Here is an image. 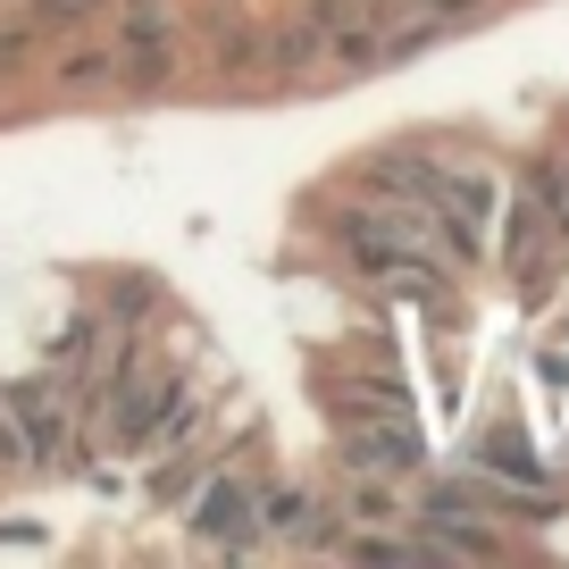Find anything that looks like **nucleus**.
I'll use <instances>...</instances> for the list:
<instances>
[{
    "label": "nucleus",
    "mask_w": 569,
    "mask_h": 569,
    "mask_svg": "<svg viewBox=\"0 0 569 569\" xmlns=\"http://www.w3.org/2000/svg\"><path fill=\"white\" fill-rule=\"evenodd\" d=\"M427 201H436V218H445V234H452V260H478V251H486V234H495L502 184L486 177V168H436Z\"/></svg>",
    "instance_id": "nucleus-1"
},
{
    "label": "nucleus",
    "mask_w": 569,
    "mask_h": 569,
    "mask_svg": "<svg viewBox=\"0 0 569 569\" xmlns=\"http://www.w3.org/2000/svg\"><path fill=\"white\" fill-rule=\"evenodd\" d=\"M193 536L218 552H260V486H243L234 469H218L193 502Z\"/></svg>",
    "instance_id": "nucleus-2"
},
{
    "label": "nucleus",
    "mask_w": 569,
    "mask_h": 569,
    "mask_svg": "<svg viewBox=\"0 0 569 569\" xmlns=\"http://www.w3.org/2000/svg\"><path fill=\"white\" fill-rule=\"evenodd\" d=\"M343 469L352 478H419L427 445H419L410 419H352L343 427Z\"/></svg>",
    "instance_id": "nucleus-3"
},
{
    "label": "nucleus",
    "mask_w": 569,
    "mask_h": 569,
    "mask_svg": "<svg viewBox=\"0 0 569 569\" xmlns=\"http://www.w3.org/2000/svg\"><path fill=\"white\" fill-rule=\"evenodd\" d=\"M0 410H9V427H18V445H26V469H59V452H68V410H59V393L51 386H9Z\"/></svg>",
    "instance_id": "nucleus-4"
},
{
    "label": "nucleus",
    "mask_w": 569,
    "mask_h": 569,
    "mask_svg": "<svg viewBox=\"0 0 569 569\" xmlns=\"http://www.w3.org/2000/svg\"><path fill=\"white\" fill-rule=\"evenodd\" d=\"M168 84H177V26L134 18L118 42V92H168Z\"/></svg>",
    "instance_id": "nucleus-5"
},
{
    "label": "nucleus",
    "mask_w": 569,
    "mask_h": 569,
    "mask_svg": "<svg viewBox=\"0 0 569 569\" xmlns=\"http://www.w3.org/2000/svg\"><path fill=\"white\" fill-rule=\"evenodd\" d=\"M51 76H59V92H118V51L84 42V51H68Z\"/></svg>",
    "instance_id": "nucleus-6"
},
{
    "label": "nucleus",
    "mask_w": 569,
    "mask_h": 569,
    "mask_svg": "<svg viewBox=\"0 0 569 569\" xmlns=\"http://www.w3.org/2000/svg\"><path fill=\"white\" fill-rule=\"evenodd\" d=\"M336 410H352V419H410V393L402 386H343Z\"/></svg>",
    "instance_id": "nucleus-7"
},
{
    "label": "nucleus",
    "mask_w": 569,
    "mask_h": 569,
    "mask_svg": "<svg viewBox=\"0 0 569 569\" xmlns=\"http://www.w3.org/2000/svg\"><path fill=\"white\" fill-rule=\"evenodd\" d=\"M486 469H502V478H545V469H536L528 461V445H519V436H511V427H495V436H486Z\"/></svg>",
    "instance_id": "nucleus-8"
},
{
    "label": "nucleus",
    "mask_w": 569,
    "mask_h": 569,
    "mask_svg": "<svg viewBox=\"0 0 569 569\" xmlns=\"http://www.w3.org/2000/svg\"><path fill=\"white\" fill-rule=\"evenodd\" d=\"M109 0H26V18L42 26V34H59V26H84V18H101Z\"/></svg>",
    "instance_id": "nucleus-9"
},
{
    "label": "nucleus",
    "mask_w": 569,
    "mask_h": 569,
    "mask_svg": "<svg viewBox=\"0 0 569 569\" xmlns=\"http://www.w3.org/2000/svg\"><path fill=\"white\" fill-rule=\"evenodd\" d=\"M34 42H42L34 18H26V26H0V76H18L26 59H34Z\"/></svg>",
    "instance_id": "nucleus-10"
}]
</instances>
